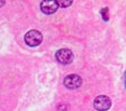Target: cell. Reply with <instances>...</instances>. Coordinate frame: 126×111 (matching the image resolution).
<instances>
[{
    "mask_svg": "<svg viewBox=\"0 0 126 111\" xmlns=\"http://www.w3.org/2000/svg\"><path fill=\"white\" fill-rule=\"evenodd\" d=\"M24 40H25L26 45H28V46H31V47H35V46H38V45L41 43V40H43V35H41L40 32H38L36 30H32V31H28L27 33L25 34Z\"/></svg>",
    "mask_w": 126,
    "mask_h": 111,
    "instance_id": "cell-1",
    "label": "cell"
},
{
    "mask_svg": "<svg viewBox=\"0 0 126 111\" xmlns=\"http://www.w3.org/2000/svg\"><path fill=\"white\" fill-rule=\"evenodd\" d=\"M73 58H74V56L70 49L63 48L56 52V59L58 60V62L62 63V64H69L73 61Z\"/></svg>",
    "mask_w": 126,
    "mask_h": 111,
    "instance_id": "cell-2",
    "label": "cell"
},
{
    "mask_svg": "<svg viewBox=\"0 0 126 111\" xmlns=\"http://www.w3.org/2000/svg\"><path fill=\"white\" fill-rule=\"evenodd\" d=\"M94 109L98 111H107L111 108V99L108 96L101 95V96H98L94 99Z\"/></svg>",
    "mask_w": 126,
    "mask_h": 111,
    "instance_id": "cell-3",
    "label": "cell"
},
{
    "mask_svg": "<svg viewBox=\"0 0 126 111\" xmlns=\"http://www.w3.org/2000/svg\"><path fill=\"white\" fill-rule=\"evenodd\" d=\"M64 86L69 89H76L82 85V77L77 74H70V75L65 76L64 81Z\"/></svg>",
    "mask_w": 126,
    "mask_h": 111,
    "instance_id": "cell-4",
    "label": "cell"
},
{
    "mask_svg": "<svg viewBox=\"0 0 126 111\" xmlns=\"http://www.w3.org/2000/svg\"><path fill=\"white\" fill-rule=\"evenodd\" d=\"M59 4L57 0H44L40 2V9L45 14H52L58 10Z\"/></svg>",
    "mask_w": 126,
    "mask_h": 111,
    "instance_id": "cell-5",
    "label": "cell"
},
{
    "mask_svg": "<svg viewBox=\"0 0 126 111\" xmlns=\"http://www.w3.org/2000/svg\"><path fill=\"white\" fill-rule=\"evenodd\" d=\"M72 3H73V1H71V0H69V1H66V0H58V4L62 8L70 7Z\"/></svg>",
    "mask_w": 126,
    "mask_h": 111,
    "instance_id": "cell-6",
    "label": "cell"
},
{
    "mask_svg": "<svg viewBox=\"0 0 126 111\" xmlns=\"http://www.w3.org/2000/svg\"><path fill=\"white\" fill-rule=\"evenodd\" d=\"M101 14H102V18H103L104 21L109 20V10H108V8H103V9L101 10Z\"/></svg>",
    "mask_w": 126,
    "mask_h": 111,
    "instance_id": "cell-7",
    "label": "cell"
},
{
    "mask_svg": "<svg viewBox=\"0 0 126 111\" xmlns=\"http://www.w3.org/2000/svg\"><path fill=\"white\" fill-rule=\"evenodd\" d=\"M3 4H4V1H0V8L3 6Z\"/></svg>",
    "mask_w": 126,
    "mask_h": 111,
    "instance_id": "cell-8",
    "label": "cell"
},
{
    "mask_svg": "<svg viewBox=\"0 0 126 111\" xmlns=\"http://www.w3.org/2000/svg\"><path fill=\"white\" fill-rule=\"evenodd\" d=\"M125 77H126V73H125Z\"/></svg>",
    "mask_w": 126,
    "mask_h": 111,
    "instance_id": "cell-9",
    "label": "cell"
}]
</instances>
